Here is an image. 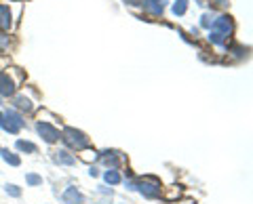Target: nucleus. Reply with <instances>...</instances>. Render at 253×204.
I'll return each instance as SVG.
<instances>
[{
  "instance_id": "obj_1",
  "label": "nucleus",
  "mask_w": 253,
  "mask_h": 204,
  "mask_svg": "<svg viewBox=\"0 0 253 204\" xmlns=\"http://www.w3.org/2000/svg\"><path fill=\"white\" fill-rule=\"evenodd\" d=\"M129 190H137L144 198H158L163 194V187L161 181L156 177H144L139 179L137 183H129Z\"/></svg>"
},
{
  "instance_id": "obj_2",
  "label": "nucleus",
  "mask_w": 253,
  "mask_h": 204,
  "mask_svg": "<svg viewBox=\"0 0 253 204\" xmlns=\"http://www.w3.org/2000/svg\"><path fill=\"white\" fill-rule=\"evenodd\" d=\"M26 127V120L21 118V114H17L15 109H4L0 112V129L11 133V135H17V133Z\"/></svg>"
},
{
  "instance_id": "obj_3",
  "label": "nucleus",
  "mask_w": 253,
  "mask_h": 204,
  "mask_svg": "<svg viewBox=\"0 0 253 204\" xmlns=\"http://www.w3.org/2000/svg\"><path fill=\"white\" fill-rule=\"evenodd\" d=\"M59 137H61L63 141H66V143H68L70 147H72V150H78V152L84 150V147H89V143H91L89 137H86L83 131L72 129V127H66V129H63V133H61Z\"/></svg>"
},
{
  "instance_id": "obj_4",
  "label": "nucleus",
  "mask_w": 253,
  "mask_h": 204,
  "mask_svg": "<svg viewBox=\"0 0 253 204\" xmlns=\"http://www.w3.org/2000/svg\"><path fill=\"white\" fill-rule=\"evenodd\" d=\"M211 32H217V34H221L224 38H228L232 32H234V23H232V17H228V15H219L217 19H213V23H211Z\"/></svg>"
},
{
  "instance_id": "obj_5",
  "label": "nucleus",
  "mask_w": 253,
  "mask_h": 204,
  "mask_svg": "<svg viewBox=\"0 0 253 204\" xmlns=\"http://www.w3.org/2000/svg\"><path fill=\"white\" fill-rule=\"evenodd\" d=\"M36 131H38V135H41L46 143H55V141L59 139V131L53 127V124H49V122H38L36 124Z\"/></svg>"
},
{
  "instance_id": "obj_6",
  "label": "nucleus",
  "mask_w": 253,
  "mask_h": 204,
  "mask_svg": "<svg viewBox=\"0 0 253 204\" xmlns=\"http://www.w3.org/2000/svg\"><path fill=\"white\" fill-rule=\"evenodd\" d=\"M0 95H2V97L15 95V82H13V78L6 72H0Z\"/></svg>"
},
{
  "instance_id": "obj_7",
  "label": "nucleus",
  "mask_w": 253,
  "mask_h": 204,
  "mask_svg": "<svg viewBox=\"0 0 253 204\" xmlns=\"http://www.w3.org/2000/svg\"><path fill=\"white\" fill-rule=\"evenodd\" d=\"M144 11L154 15V17H161L163 11H165V0H144Z\"/></svg>"
},
{
  "instance_id": "obj_8",
  "label": "nucleus",
  "mask_w": 253,
  "mask_h": 204,
  "mask_svg": "<svg viewBox=\"0 0 253 204\" xmlns=\"http://www.w3.org/2000/svg\"><path fill=\"white\" fill-rule=\"evenodd\" d=\"M53 162L63 164V167H72V164H76V158L68 150H57V152H53Z\"/></svg>"
},
{
  "instance_id": "obj_9",
  "label": "nucleus",
  "mask_w": 253,
  "mask_h": 204,
  "mask_svg": "<svg viewBox=\"0 0 253 204\" xmlns=\"http://www.w3.org/2000/svg\"><path fill=\"white\" fill-rule=\"evenodd\" d=\"M61 200H63V204H83V194L76 190V187H68L66 192H63V196H61Z\"/></svg>"
},
{
  "instance_id": "obj_10",
  "label": "nucleus",
  "mask_w": 253,
  "mask_h": 204,
  "mask_svg": "<svg viewBox=\"0 0 253 204\" xmlns=\"http://www.w3.org/2000/svg\"><path fill=\"white\" fill-rule=\"evenodd\" d=\"M13 19H11V9L6 4H0V30H11Z\"/></svg>"
},
{
  "instance_id": "obj_11",
  "label": "nucleus",
  "mask_w": 253,
  "mask_h": 204,
  "mask_svg": "<svg viewBox=\"0 0 253 204\" xmlns=\"http://www.w3.org/2000/svg\"><path fill=\"white\" fill-rule=\"evenodd\" d=\"M0 156H2V160L6 164H11V167H19L21 160H19V156H15L13 152H9L6 147H0Z\"/></svg>"
},
{
  "instance_id": "obj_12",
  "label": "nucleus",
  "mask_w": 253,
  "mask_h": 204,
  "mask_svg": "<svg viewBox=\"0 0 253 204\" xmlns=\"http://www.w3.org/2000/svg\"><path fill=\"white\" fill-rule=\"evenodd\" d=\"M15 107H17V109H23V112H32V109H34L32 101H30L26 95H17V97H15Z\"/></svg>"
},
{
  "instance_id": "obj_13",
  "label": "nucleus",
  "mask_w": 253,
  "mask_h": 204,
  "mask_svg": "<svg viewBox=\"0 0 253 204\" xmlns=\"http://www.w3.org/2000/svg\"><path fill=\"white\" fill-rule=\"evenodd\" d=\"M104 181L108 185H118V183H121V175H118L116 169H110V170L104 172Z\"/></svg>"
},
{
  "instance_id": "obj_14",
  "label": "nucleus",
  "mask_w": 253,
  "mask_h": 204,
  "mask_svg": "<svg viewBox=\"0 0 253 204\" xmlns=\"http://www.w3.org/2000/svg\"><path fill=\"white\" fill-rule=\"evenodd\" d=\"M15 147H17L19 152H28V154H36V145L32 143V141H23V139H19L17 143H15Z\"/></svg>"
},
{
  "instance_id": "obj_15",
  "label": "nucleus",
  "mask_w": 253,
  "mask_h": 204,
  "mask_svg": "<svg viewBox=\"0 0 253 204\" xmlns=\"http://www.w3.org/2000/svg\"><path fill=\"white\" fill-rule=\"evenodd\" d=\"M99 158L104 160L108 167H112V169L118 164V156H116V152H104V154H99Z\"/></svg>"
},
{
  "instance_id": "obj_16",
  "label": "nucleus",
  "mask_w": 253,
  "mask_h": 204,
  "mask_svg": "<svg viewBox=\"0 0 253 204\" xmlns=\"http://www.w3.org/2000/svg\"><path fill=\"white\" fill-rule=\"evenodd\" d=\"M188 11V0H175L173 2V13L175 15H184Z\"/></svg>"
},
{
  "instance_id": "obj_17",
  "label": "nucleus",
  "mask_w": 253,
  "mask_h": 204,
  "mask_svg": "<svg viewBox=\"0 0 253 204\" xmlns=\"http://www.w3.org/2000/svg\"><path fill=\"white\" fill-rule=\"evenodd\" d=\"M26 181H28V185H41L42 183V177L41 175H34V172H30V175H26Z\"/></svg>"
},
{
  "instance_id": "obj_18",
  "label": "nucleus",
  "mask_w": 253,
  "mask_h": 204,
  "mask_svg": "<svg viewBox=\"0 0 253 204\" xmlns=\"http://www.w3.org/2000/svg\"><path fill=\"white\" fill-rule=\"evenodd\" d=\"M4 190H6V194H9V196H13V198H19V196H21V190H19V187L17 185H6L4 187Z\"/></svg>"
},
{
  "instance_id": "obj_19",
  "label": "nucleus",
  "mask_w": 253,
  "mask_h": 204,
  "mask_svg": "<svg viewBox=\"0 0 253 204\" xmlns=\"http://www.w3.org/2000/svg\"><path fill=\"white\" fill-rule=\"evenodd\" d=\"M211 23H213L211 15H203V17H201V26H203V28H211Z\"/></svg>"
},
{
  "instance_id": "obj_20",
  "label": "nucleus",
  "mask_w": 253,
  "mask_h": 204,
  "mask_svg": "<svg viewBox=\"0 0 253 204\" xmlns=\"http://www.w3.org/2000/svg\"><path fill=\"white\" fill-rule=\"evenodd\" d=\"M6 46H9V36H4V34H0V51H4Z\"/></svg>"
},
{
  "instance_id": "obj_21",
  "label": "nucleus",
  "mask_w": 253,
  "mask_h": 204,
  "mask_svg": "<svg viewBox=\"0 0 253 204\" xmlns=\"http://www.w3.org/2000/svg\"><path fill=\"white\" fill-rule=\"evenodd\" d=\"M126 4H131V6H141L144 4V0H125Z\"/></svg>"
},
{
  "instance_id": "obj_22",
  "label": "nucleus",
  "mask_w": 253,
  "mask_h": 204,
  "mask_svg": "<svg viewBox=\"0 0 253 204\" xmlns=\"http://www.w3.org/2000/svg\"><path fill=\"white\" fill-rule=\"evenodd\" d=\"M89 175H91V177H97V175H99V170L95 169V167H91V169H89Z\"/></svg>"
}]
</instances>
